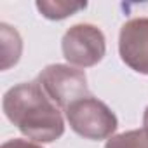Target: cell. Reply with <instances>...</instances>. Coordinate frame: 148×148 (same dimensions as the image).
<instances>
[{
    "label": "cell",
    "instance_id": "9c48e42d",
    "mask_svg": "<svg viewBox=\"0 0 148 148\" xmlns=\"http://www.w3.org/2000/svg\"><path fill=\"white\" fill-rule=\"evenodd\" d=\"M143 129L148 132V106H146V110L143 113Z\"/></svg>",
    "mask_w": 148,
    "mask_h": 148
},
{
    "label": "cell",
    "instance_id": "52a82bcc",
    "mask_svg": "<svg viewBox=\"0 0 148 148\" xmlns=\"http://www.w3.org/2000/svg\"><path fill=\"white\" fill-rule=\"evenodd\" d=\"M105 148H148V132L145 129H134L112 136Z\"/></svg>",
    "mask_w": 148,
    "mask_h": 148
},
{
    "label": "cell",
    "instance_id": "8992f818",
    "mask_svg": "<svg viewBox=\"0 0 148 148\" xmlns=\"http://www.w3.org/2000/svg\"><path fill=\"white\" fill-rule=\"evenodd\" d=\"M86 7L87 2H77V0H42V2H37V9L40 11V14L52 21L73 16Z\"/></svg>",
    "mask_w": 148,
    "mask_h": 148
},
{
    "label": "cell",
    "instance_id": "7a4b0ae2",
    "mask_svg": "<svg viewBox=\"0 0 148 148\" xmlns=\"http://www.w3.org/2000/svg\"><path fill=\"white\" fill-rule=\"evenodd\" d=\"M64 112L70 127L79 136L87 139L112 138L119 127V120L115 113L108 108V105L92 96L75 101Z\"/></svg>",
    "mask_w": 148,
    "mask_h": 148
},
{
    "label": "cell",
    "instance_id": "5b68a950",
    "mask_svg": "<svg viewBox=\"0 0 148 148\" xmlns=\"http://www.w3.org/2000/svg\"><path fill=\"white\" fill-rule=\"evenodd\" d=\"M119 52L129 68L148 75V18H132L124 23L119 35Z\"/></svg>",
    "mask_w": 148,
    "mask_h": 148
},
{
    "label": "cell",
    "instance_id": "6da1fadb",
    "mask_svg": "<svg viewBox=\"0 0 148 148\" xmlns=\"http://www.w3.org/2000/svg\"><path fill=\"white\" fill-rule=\"evenodd\" d=\"M5 117L30 139L52 143L64 132L59 106L45 94L38 82H23L4 94Z\"/></svg>",
    "mask_w": 148,
    "mask_h": 148
},
{
    "label": "cell",
    "instance_id": "ba28073f",
    "mask_svg": "<svg viewBox=\"0 0 148 148\" xmlns=\"http://www.w3.org/2000/svg\"><path fill=\"white\" fill-rule=\"evenodd\" d=\"M0 148H42V146L37 145V143H32L28 139H18V138H14V139H9V141L2 143Z\"/></svg>",
    "mask_w": 148,
    "mask_h": 148
},
{
    "label": "cell",
    "instance_id": "277c9868",
    "mask_svg": "<svg viewBox=\"0 0 148 148\" xmlns=\"http://www.w3.org/2000/svg\"><path fill=\"white\" fill-rule=\"evenodd\" d=\"M63 56L70 64L89 68L98 64L106 52V40L103 32L89 23H80L68 28L61 40Z\"/></svg>",
    "mask_w": 148,
    "mask_h": 148
},
{
    "label": "cell",
    "instance_id": "3957f363",
    "mask_svg": "<svg viewBox=\"0 0 148 148\" xmlns=\"http://www.w3.org/2000/svg\"><path fill=\"white\" fill-rule=\"evenodd\" d=\"M37 82L45 91V94L59 108H64V110L75 101L91 96L86 73L68 64L56 63V64L45 66L40 71Z\"/></svg>",
    "mask_w": 148,
    "mask_h": 148
}]
</instances>
